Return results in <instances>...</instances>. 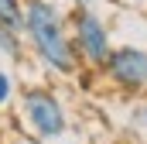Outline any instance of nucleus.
<instances>
[{
	"label": "nucleus",
	"mask_w": 147,
	"mask_h": 144,
	"mask_svg": "<svg viewBox=\"0 0 147 144\" xmlns=\"http://www.w3.org/2000/svg\"><path fill=\"white\" fill-rule=\"evenodd\" d=\"M24 48L34 55L38 65L55 75H75L82 69L75 55L69 17L55 0H24V24H21Z\"/></svg>",
	"instance_id": "f257e3e1"
},
{
	"label": "nucleus",
	"mask_w": 147,
	"mask_h": 144,
	"mask_svg": "<svg viewBox=\"0 0 147 144\" xmlns=\"http://www.w3.org/2000/svg\"><path fill=\"white\" fill-rule=\"evenodd\" d=\"M69 35H72L79 65L99 72L103 62L113 52V38H110L106 21L96 14V7H72V14H69Z\"/></svg>",
	"instance_id": "f03ea898"
},
{
	"label": "nucleus",
	"mask_w": 147,
	"mask_h": 144,
	"mask_svg": "<svg viewBox=\"0 0 147 144\" xmlns=\"http://www.w3.org/2000/svg\"><path fill=\"white\" fill-rule=\"evenodd\" d=\"M21 120L38 141H58L69 130V113L48 86H28L21 93Z\"/></svg>",
	"instance_id": "7ed1b4c3"
},
{
	"label": "nucleus",
	"mask_w": 147,
	"mask_h": 144,
	"mask_svg": "<svg viewBox=\"0 0 147 144\" xmlns=\"http://www.w3.org/2000/svg\"><path fill=\"white\" fill-rule=\"evenodd\" d=\"M99 75L110 82L116 93L137 96L147 89V48L137 45H113L110 58L103 62Z\"/></svg>",
	"instance_id": "20e7f679"
},
{
	"label": "nucleus",
	"mask_w": 147,
	"mask_h": 144,
	"mask_svg": "<svg viewBox=\"0 0 147 144\" xmlns=\"http://www.w3.org/2000/svg\"><path fill=\"white\" fill-rule=\"evenodd\" d=\"M0 55H3V58H10V62H21V58L28 55L21 31H14V28L0 24Z\"/></svg>",
	"instance_id": "39448f33"
},
{
	"label": "nucleus",
	"mask_w": 147,
	"mask_h": 144,
	"mask_svg": "<svg viewBox=\"0 0 147 144\" xmlns=\"http://www.w3.org/2000/svg\"><path fill=\"white\" fill-rule=\"evenodd\" d=\"M0 24L21 31V24H24V0H0Z\"/></svg>",
	"instance_id": "423d86ee"
},
{
	"label": "nucleus",
	"mask_w": 147,
	"mask_h": 144,
	"mask_svg": "<svg viewBox=\"0 0 147 144\" xmlns=\"http://www.w3.org/2000/svg\"><path fill=\"white\" fill-rule=\"evenodd\" d=\"M10 100H14V79H10V72L0 69V110L7 107Z\"/></svg>",
	"instance_id": "0eeeda50"
},
{
	"label": "nucleus",
	"mask_w": 147,
	"mask_h": 144,
	"mask_svg": "<svg viewBox=\"0 0 147 144\" xmlns=\"http://www.w3.org/2000/svg\"><path fill=\"white\" fill-rule=\"evenodd\" d=\"M134 127H144L147 130V100H140V103L134 107Z\"/></svg>",
	"instance_id": "6e6552de"
},
{
	"label": "nucleus",
	"mask_w": 147,
	"mask_h": 144,
	"mask_svg": "<svg viewBox=\"0 0 147 144\" xmlns=\"http://www.w3.org/2000/svg\"><path fill=\"white\" fill-rule=\"evenodd\" d=\"M72 7H96V0H69Z\"/></svg>",
	"instance_id": "1a4fd4ad"
}]
</instances>
